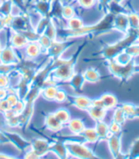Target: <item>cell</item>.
<instances>
[{"instance_id": "cell-4", "label": "cell", "mask_w": 139, "mask_h": 159, "mask_svg": "<svg viewBox=\"0 0 139 159\" xmlns=\"http://www.w3.org/2000/svg\"><path fill=\"white\" fill-rule=\"evenodd\" d=\"M69 124V129L74 134H81L83 133V131L85 129V125L84 122L82 120L78 119V118H74V119H70V121L68 122Z\"/></svg>"}, {"instance_id": "cell-11", "label": "cell", "mask_w": 139, "mask_h": 159, "mask_svg": "<svg viewBox=\"0 0 139 159\" xmlns=\"http://www.w3.org/2000/svg\"><path fill=\"white\" fill-rule=\"evenodd\" d=\"M85 81H88L90 83H95L100 79V74L98 70L95 69H88L85 70V73L83 74Z\"/></svg>"}, {"instance_id": "cell-24", "label": "cell", "mask_w": 139, "mask_h": 159, "mask_svg": "<svg viewBox=\"0 0 139 159\" xmlns=\"http://www.w3.org/2000/svg\"><path fill=\"white\" fill-rule=\"evenodd\" d=\"M84 82H85V79L83 75H74L71 79V83L75 89L81 88L83 84H84Z\"/></svg>"}, {"instance_id": "cell-2", "label": "cell", "mask_w": 139, "mask_h": 159, "mask_svg": "<svg viewBox=\"0 0 139 159\" xmlns=\"http://www.w3.org/2000/svg\"><path fill=\"white\" fill-rule=\"evenodd\" d=\"M54 76L59 80H71L74 76V69L69 62H64L62 65L57 67L54 70Z\"/></svg>"}, {"instance_id": "cell-35", "label": "cell", "mask_w": 139, "mask_h": 159, "mask_svg": "<svg viewBox=\"0 0 139 159\" xmlns=\"http://www.w3.org/2000/svg\"><path fill=\"white\" fill-rule=\"evenodd\" d=\"M46 1H47V0H46Z\"/></svg>"}, {"instance_id": "cell-7", "label": "cell", "mask_w": 139, "mask_h": 159, "mask_svg": "<svg viewBox=\"0 0 139 159\" xmlns=\"http://www.w3.org/2000/svg\"><path fill=\"white\" fill-rule=\"evenodd\" d=\"M74 104L80 110H88L92 106V100L86 96H76L74 98Z\"/></svg>"}, {"instance_id": "cell-10", "label": "cell", "mask_w": 139, "mask_h": 159, "mask_svg": "<svg viewBox=\"0 0 139 159\" xmlns=\"http://www.w3.org/2000/svg\"><path fill=\"white\" fill-rule=\"evenodd\" d=\"M100 98L102 99V101L104 102L105 108L107 110L114 109L117 105V98L114 94H112V93H104V94L101 95Z\"/></svg>"}, {"instance_id": "cell-34", "label": "cell", "mask_w": 139, "mask_h": 159, "mask_svg": "<svg viewBox=\"0 0 139 159\" xmlns=\"http://www.w3.org/2000/svg\"><path fill=\"white\" fill-rule=\"evenodd\" d=\"M114 2H116V3H120L121 1H123V0H114Z\"/></svg>"}, {"instance_id": "cell-21", "label": "cell", "mask_w": 139, "mask_h": 159, "mask_svg": "<svg viewBox=\"0 0 139 159\" xmlns=\"http://www.w3.org/2000/svg\"><path fill=\"white\" fill-rule=\"evenodd\" d=\"M114 121H115V122H117V123H119V124H123L125 121H126V119H127V117L125 116V113H124V111H122V109L121 108H117L115 111H114Z\"/></svg>"}, {"instance_id": "cell-31", "label": "cell", "mask_w": 139, "mask_h": 159, "mask_svg": "<svg viewBox=\"0 0 139 159\" xmlns=\"http://www.w3.org/2000/svg\"><path fill=\"white\" fill-rule=\"evenodd\" d=\"M26 43H27V40L22 35H16V40L13 39V44H15L16 46H17V47H22V46H24L26 44Z\"/></svg>"}, {"instance_id": "cell-12", "label": "cell", "mask_w": 139, "mask_h": 159, "mask_svg": "<svg viewBox=\"0 0 139 159\" xmlns=\"http://www.w3.org/2000/svg\"><path fill=\"white\" fill-rule=\"evenodd\" d=\"M109 138V147L114 154L119 153L120 151V138L117 134H110Z\"/></svg>"}, {"instance_id": "cell-22", "label": "cell", "mask_w": 139, "mask_h": 159, "mask_svg": "<svg viewBox=\"0 0 139 159\" xmlns=\"http://www.w3.org/2000/svg\"><path fill=\"white\" fill-rule=\"evenodd\" d=\"M62 16L65 18V19H70L74 16H75V11H74V9L70 6V5H66L62 8Z\"/></svg>"}, {"instance_id": "cell-33", "label": "cell", "mask_w": 139, "mask_h": 159, "mask_svg": "<svg viewBox=\"0 0 139 159\" xmlns=\"http://www.w3.org/2000/svg\"><path fill=\"white\" fill-rule=\"evenodd\" d=\"M110 1H113V0H99V2H100L101 4H108V3H110Z\"/></svg>"}, {"instance_id": "cell-8", "label": "cell", "mask_w": 139, "mask_h": 159, "mask_svg": "<svg viewBox=\"0 0 139 159\" xmlns=\"http://www.w3.org/2000/svg\"><path fill=\"white\" fill-rule=\"evenodd\" d=\"M34 151L40 156L41 154L46 153L50 149L49 143L45 139H36L34 143Z\"/></svg>"}, {"instance_id": "cell-20", "label": "cell", "mask_w": 139, "mask_h": 159, "mask_svg": "<svg viewBox=\"0 0 139 159\" xmlns=\"http://www.w3.org/2000/svg\"><path fill=\"white\" fill-rule=\"evenodd\" d=\"M52 149H53V151H54L55 153H56L57 155H59V157H66V154L68 152V150H67L66 145H64V144H61V143L54 144Z\"/></svg>"}, {"instance_id": "cell-18", "label": "cell", "mask_w": 139, "mask_h": 159, "mask_svg": "<svg viewBox=\"0 0 139 159\" xmlns=\"http://www.w3.org/2000/svg\"><path fill=\"white\" fill-rule=\"evenodd\" d=\"M121 109L124 111L125 116L127 118L136 116V107L132 106V104H124Z\"/></svg>"}, {"instance_id": "cell-19", "label": "cell", "mask_w": 139, "mask_h": 159, "mask_svg": "<svg viewBox=\"0 0 139 159\" xmlns=\"http://www.w3.org/2000/svg\"><path fill=\"white\" fill-rule=\"evenodd\" d=\"M128 19L130 27L132 28L135 31H139V16L136 13H130L128 14Z\"/></svg>"}, {"instance_id": "cell-13", "label": "cell", "mask_w": 139, "mask_h": 159, "mask_svg": "<svg viewBox=\"0 0 139 159\" xmlns=\"http://www.w3.org/2000/svg\"><path fill=\"white\" fill-rule=\"evenodd\" d=\"M83 135V137L85 138L86 141L90 142V143H93L96 142L97 140L99 139V136L97 134L95 129H86L83 131V133L81 134Z\"/></svg>"}, {"instance_id": "cell-3", "label": "cell", "mask_w": 139, "mask_h": 159, "mask_svg": "<svg viewBox=\"0 0 139 159\" xmlns=\"http://www.w3.org/2000/svg\"><path fill=\"white\" fill-rule=\"evenodd\" d=\"M45 123H46L47 128L50 131H52V132H59L63 128V124L55 117L54 113H50L47 115V117L45 119Z\"/></svg>"}, {"instance_id": "cell-30", "label": "cell", "mask_w": 139, "mask_h": 159, "mask_svg": "<svg viewBox=\"0 0 139 159\" xmlns=\"http://www.w3.org/2000/svg\"><path fill=\"white\" fill-rule=\"evenodd\" d=\"M129 54H131L132 56H137L139 54V45H133V46H130L126 49V51Z\"/></svg>"}, {"instance_id": "cell-9", "label": "cell", "mask_w": 139, "mask_h": 159, "mask_svg": "<svg viewBox=\"0 0 139 159\" xmlns=\"http://www.w3.org/2000/svg\"><path fill=\"white\" fill-rule=\"evenodd\" d=\"M95 131L98 134L99 138H108L110 134V129H109V124L105 123L104 121H97V124L95 126Z\"/></svg>"}, {"instance_id": "cell-14", "label": "cell", "mask_w": 139, "mask_h": 159, "mask_svg": "<svg viewBox=\"0 0 139 159\" xmlns=\"http://www.w3.org/2000/svg\"><path fill=\"white\" fill-rule=\"evenodd\" d=\"M55 117H56L63 125L67 124L70 119H71V115H70V112L66 110V109H59L56 111L54 112Z\"/></svg>"}, {"instance_id": "cell-1", "label": "cell", "mask_w": 139, "mask_h": 159, "mask_svg": "<svg viewBox=\"0 0 139 159\" xmlns=\"http://www.w3.org/2000/svg\"><path fill=\"white\" fill-rule=\"evenodd\" d=\"M68 152L71 153L76 157H81V158H92L94 157L93 152L85 145H82L79 143H67L65 144Z\"/></svg>"}, {"instance_id": "cell-25", "label": "cell", "mask_w": 139, "mask_h": 159, "mask_svg": "<svg viewBox=\"0 0 139 159\" xmlns=\"http://www.w3.org/2000/svg\"><path fill=\"white\" fill-rule=\"evenodd\" d=\"M45 35H47L51 40H54L55 36H56V31H55L53 25L49 23V25L45 29Z\"/></svg>"}, {"instance_id": "cell-29", "label": "cell", "mask_w": 139, "mask_h": 159, "mask_svg": "<svg viewBox=\"0 0 139 159\" xmlns=\"http://www.w3.org/2000/svg\"><path fill=\"white\" fill-rule=\"evenodd\" d=\"M66 98H67V95H66V93L64 91H61V90H57L56 93H55V96H54V99L56 102H64L66 101Z\"/></svg>"}, {"instance_id": "cell-16", "label": "cell", "mask_w": 139, "mask_h": 159, "mask_svg": "<svg viewBox=\"0 0 139 159\" xmlns=\"http://www.w3.org/2000/svg\"><path fill=\"white\" fill-rule=\"evenodd\" d=\"M68 27L69 29H71L73 31H76L84 27V23H83V21L80 18L74 16L72 18L68 19Z\"/></svg>"}, {"instance_id": "cell-32", "label": "cell", "mask_w": 139, "mask_h": 159, "mask_svg": "<svg viewBox=\"0 0 139 159\" xmlns=\"http://www.w3.org/2000/svg\"><path fill=\"white\" fill-rule=\"evenodd\" d=\"M92 107H96V108H105L104 102L102 101L101 98H97V99L92 100Z\"/></svg>"}, {"instance_id": "cell-6", "label": "cell", "mask_w": 139, "mask_h": 159, "mask_svg": "<svg viewBox=\"0 0 139 159\" xmlns=\"http://www.w3.org/2000/svg\"><path fill=\"white\" fill-rule=\"evenodd\" d=\"M115 27L116 29L120 32H124V31H127L128 29L130 28V24H129V19H128V16L126 14H118L115 18Z\"/></svg>"}, {"instance_id": "cell-5", "label": "cell", "mask_w": 139, "mask_h": 159, "mask_svg": "<svg viewBox=\"0 0 139 159\" xmlns=\"http://www.w3.org/2000/svg\"><path fill=\"white\" fill-rule=\"evenodd\" d=\"M89 114L91 116L96 120V121H101L105 118L106 113H107V109L105 108H96V107H92L91 106L88 109Z\"/></svg>"}, {"instance_id": "cell-15", "label": "cell", "mask_w": 139, "mask_h": 159, "mask_svg": "<svg viewBox=\"0 0 139 159\" xmlns=\"http://www.w3.org/2000/svg\"><path fill=\"white\" fill-rule=\"evenodd\" d=\"M132 59V56L129 54L127 52H124L118 53V55L115 58V62L121 66H126L131 63Z\"/></svg>"}, {"instance_id": "cell-23", "label": "cell", "mask_w": 139, "mask_h": 159, "mask_svg": "<svg viewBox=\"0 0 139 159\" xmlns=\"http://www.w3.org/2000/svg\"><path fill=\"white\" fill-rule=\"evenodd\" d=\"M40 49H41V47L39 45L35 44V43H32V44H30L27 47V53L31 57H35L39 54Z\"/></svg>"}, {"instance_id": "cell-28", "label": "cell", "mask_w": 139, "mask_h": 159, "mask_svg": "<svg viewBox=\"0 0 139 159\" xmlns=\"http://www.w3.org/2000/svg\"><path fill=\"white\" fill-rule=\"evenodd\" d=\"M77 3L81 8L91 9L94 6L95 0H77Z\"/></svg>"}, {"instance_id": "cell-26", "label": "cell", "mask_w": 139, "mask_h": 159, "mask_svg": "<svg viewBox=\"0 0 139 159\" xmlns=\"http://www.w3.org/2000/svg\"><path fill=\"white\" fill-rule=\"evenodd\" d=\"M109 129H110V134H118L121 132V124L113 121L109 125Z\"/></svg>"}, {"instance_id": "cell-27", "label": "cell", "mask_w": 139, "mask_h": 159, "mask_svg": "<svg viewBox=\"0 0 139 159\" xmlns=\"http://www.w3.org/2000/svg\"><path fill=\"white\" fill-rule=\"evenodd\" d=\"M39 43H40V47L44 48V49H49L52 45V40L45 34L42 36H40L39 38Z\"/></svg>"}, {"instance_id": "cell-17", "label": "cell", "mask_w": 139, "mask_h": 159, "mask_svg": "<svg viewBox=\"0 0 139 159\" xmlns=\"http://www.w3.org/2000/svg\"><path fill=\"white\" fill-rule=\"evenodd\" d=\"M56 92H57V88H56V87H54V86H49V87H47L46 89L43 90L42 95L47 100H53Z\"/></svg>"}]
</instances>
